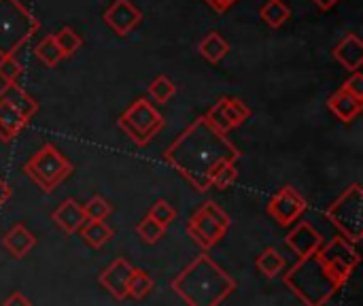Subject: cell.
<instances>
[{"mask_svg": "<svg viewBox=\"0 0 363 306\" xmlns=\"http://www.w3.org/2000/svg\"><path fill=\"white\" fill-rule=\"evenodd\" d=\"M255 266H257V271H259L264 277L274 279V277H279V275L285 271V258L279 253V249L266 247V249L257 256Z\"/></svg>", "mask_w": 363, "mask_h": 306, "instance_id": "23", "label": "cell"}, {"mask_svg": "<svg viewBox=\"0 0 363 306\" xmlns=\"http://www.w3.org/2000/svg\"><path fill=\"white\" fill-rule=\"evenodd\" d=\"M79 232L91 249H102L115 236V230L106 222H87L85 219V224L79 228Z\"/></svg>", "mask_w": 363, "mask_h": 306, "instance_id": "22", "label": "cell"}, {"mask_svg": "<svg viewBox=\"0 0 363 306\" xmlns=\"http://www.w3.org/2000/svg\"><path fill=\"white\" fill-rule=\"evenodd\" d=\"M328 109H330L340 121L351 124V121L363 111V100L362 98L351 96V94L345 92V89H338V92H334V94L328 98Z\"/></svg>", "mask_w": 363, "mask_h": 306, "instance_id": "19", "label": "cell"}, {"mask_svg": "<svg viewBox=\"0 0 363 306\" xmlns=\"http://www.w3.org/2000/svg\"><path fill=\"white\" fill-rule=\"evenodd\" d=\"M0 100H4L6 104H11L26 121H30L32 115L38 111V102L23 87H19L17 83H6L0 89Z\"/></svg>", "mask_w": 363, "mask_h": 306, "instance_id": "16", "label": "cell"}, {"mask_svg": "<svg viewBox=\"0 0 363 306\" xmlns=\"http://www.w3.org/2000/svg\"><path fill=\"white\" fill-rule=\"evenodd\" d=\"M34 53H36V58H38L45 66H49V68H55V66L64 60L62 51L57 49V45H55V40H53V34L45 36V38L34 47Z\"/></svg>", "mask_w": 363, "mask_h": 306, "instance_id": "26", "label": "cell"}, {"mask_svg": "<svg viewBox=\"0 0 363 306\" xmlns=\"http://www.w3.org/2000/svg\"><path fill=\"white\" fill-rule=\"evenodd\" d=\"M317 256H319V258L323 260V264H325L338 279H342L345 283L349 281V277L353 275V271L357 268V264H359V260H362L359 253H357V249H355V245L349 243V241L342 239V236L330 241L328 245L323 243L321 249L317 251Z\"/></svg>", "mask_w": 363, "mask_h": 306, "instance_id": "9", "label": "cell"}, {"mask_svg": "<svg viewBox=\"0 0 363 306\" xmlns=\"http://www.w3.org/2000/svg\"><path fill=\"white\" fill-rule=\"evenodd\" d=\"M36 245V236L21 224H15L2 239V247L15 258V260H21L23 256H28Z\"/></svg>", "mask_w": 363, "mask_h": 306, "instance_id": "18", "label": "cell"}, {"mask_svg": "<svg viewBox=\"0 0 363 306\" xmlns=\"http://www.w3.org/2000/svg\"><path fill=\"white\" fill-rule=\"evenodd\" d=\"M102 17H104V23L119 36L130 34L143 21V13L134 6L132 0H115L104 11Z\"/></svg>", "mask_w": 363, "mask_h": 306, "instance_id": "12", "label": "cell"}, {"mask_svg": "<svg viewBox=\"0 0 363 306\" xmlns=\"http://www.w3.org/2000/svg\"><path fill=\"white\" fill-rule=\"evenodd\" d=\"M334 58L351 72H357L363 66V43L355 32H349L334 49Z\"/></svg>", "mask_w": 363, "mask_h": 306, "instance_id": "15", "label": "cell"}, {"mask_svg": "<svg viewBox=\"0 0 363 306\" xmlns=\"http://www.w3.org/2000/svg\"><path fill=\"white\" fill-rule=\"evenodd\" d=\"M23 68L21 64L15 60V55H4L0 58V79L4 83H17V79L21 77Z\"/></svg>", "mask_w": 363, "mask_h": 306, "instance_id": "33", "label": "cell"}, {"mask_svg": "<svg viewBox=\"0 0 363 306\" xmlns=\"http://www.w3.org/2000/svg\"><path fill=\"white\" fill-rule=\"evenodd\" d=\"M153 222H157L160 226L168 228L174 219H177V209L168 202V200H157L151 209H149V215Z\"/></svg>", "mask_w": 363, "mask_h": 306, "instance_id": "31", "label": "cell"}, {"mask_svg": "<svg viewBox=\"0 0 363 306\" xmlns=\"http://www.w3.org/2000/svg\"><path fill=\"white\" fill-rule=\"evenodd\" d=\"M151 290H153V279H151V275L145 273V271L134 268L132 279H130V285H128V296H132V298H136V300H143V298H147V296L151 294Z\"/></svg>", "mask_w": 363, "mask_h": 306, "instance_id": "27", "label": "cell"}, {"mask_svg": "<svg viewBox=\"0 0 363 306\" xmlns=\"http://www.w3.org/2000/svg\"><path fill=\"white\" fill-rule=\"evenodd\" d=\"M340 89H345V92H349L351 96H355V98H362L363 100V75L362 70H357V72H353L347 81H345V85L340 87Z\"/></svg>", "mask_w": 363, "mask_h": 306, "instance_id": "34", "label": "cell"}, {"mask_svg": "<svg viewBox=\"0 0 363 306\" xmlns=\"http://www.w3.org/2000/svg\"><path fill=\"white\" fill-rule=\"evenodd\" d=\"M313 2H315L321 11H330V9H332V6H336L340 0H313Z\"/></svg>", "mask_w": 363, "mask_h": 306, "instance_id": "38", "label": "cell"}, {"mask_svg": "<svg viewBox=\"0 0 363 306\" xmlns=\"http://www.w3.org/2000/svg\"><path fill=\"white\" fill-rule=\"evenodd\" d=\"M2 306H32V300H30L28 296H23L21 292H13V294L2 302Z\"/></svg>", "mask_w": 363, "mask_h": 306, "instance_id": "35", "label": "cell"}, {"mask_svg": "<svg viewBox=\"0 0 363 306\" xmlns=\"http://www.w3.org/2000/svg\"><path fill=\"white\" fill-rule=\"evenodd\" d=\"M325 217L342 232V239L357 245L363 234V187L349 185L328 209Z\"/></svg>", "mask_w": 363, "mask_h": 306, "instance_id": "6", "label": "cell"}, {"mask_svg": "<svg viewBox=\"0 0 363 306\" xmlns=\"http://www.w3.org/2000/svg\"><path fill=\"white\" fill-rule=\"evenodd\" d=\"M174 92H177V85H174L166 75L155 77V79L151 81V85H149V96H151L155 102H160V104H166V102L174 96Z\"/></svg>", "mask_w": 363, "mask_h": 306, "instance_id": "28", "label": "cell"}, {"mask_svg": "<svg viewBox=\"0 0 363 306\" xmlns=\"http://www.w3.org/2000/svg\"><path fill=\"white\" fill-rule=\"evenodd\" d=\"M164 158L198 192H206L213 175L225 164H236L240 151L225 134L217 132L204 117H200L166 149Z\"/></svg>", "mask_w": 363, "mask_h": 306, "instance_id": "1", "label": "cell"}, {"mask_svg": "<svg viewBox=\"0 0 363 306\" xmlns=\"http://www.w3.org/2000/svg\"><path fill=\"white\" fill-rule=\"evenodd\" d=\"M172 290L187 306H219L234 294L236 279L202 253L172 279Z\"/></svg>", "mask_w": 363, "mask_h": 306, "instance_id": "2", "label": "cell"}, {"mask_svg": "<svg viewBox=\"0 0 363 306\" xmlns=\"http://www.w3.org/2000/svg\"><path fill=\"white\" fill-rule=\"evenodd\" d=\"M111 204L102 198V196H91L85 204H83V215L87 222H104L111 215Z\"/></svg>", "mask_w": 363, "mask_h": 306, "instance_id": "29", "label": "cell"}, {"mask_svg": "<svg viewBox=\"0 0 363 306\" xmlns=\"http://www.w3.org/2000/svg\"><path fill=\"white\" fill-rule=\"evenodd\" d=\"M230 215L213 200L204 202L187 222V234L206 253L223 241L230 230Z\"/></svg>", "mask_w": 363, "mask_h": 306, "instance_id": "7", "label": "cell"}, {"mask_svg": "<svg viewBox=\"0 0 363 306\" xmlns=\"http://www.w3.org/2000/svg\"><path fill=\"white\" fill-rule=\"evenodd\" d=\"M287 247L296 253L298 260L306 258V256H313L321 249L323 245V236L317 228H313L308 222H300L285 239Z\"/></svg>", "mask_w": 363, "mask_h": 306, "instance_id": "14", "label": "cell"}, {"mask_svg": "<svg viewBox=\"0 0 363 306\" xmlns=\"http://www.w3.org/2000/svg\"><path fill=\"white\" fill-rule=\"evenodd\" d=\"M236 179H238L236 164H225V166H221V168L213 175L211 185L217 187V190H228V187H232V185L236 183Z\"/></svg>", "mask_w": 363, "mask_h": 306, "instance_id": "32", "label": "cell"}, {"mask_svg": "<svg viewBox=\"0 0 363 306\" xmlns=\"http://www.w3.org/2000/svg\"><path fill=\"white\" fill-rule=\"evenodd\" d=\"M206 2H208L215 11H228L236 0H206Z\"/></svg>", "mask_w": 363, "mask_h": 306, "instance_id": "37", "label": "cell"}, {"mask_svg": "<svg viewBox=\"0 0 363 306\" xmlns=\"http://www.w3.org/2000/svg\"><path fill=\"white\" fill-rule=\"evenodd\" d=\"M283 281L304 306H325L345 285V281L338 279L317 253L298 260V264L285 273Z\"/></svg>", "mask_w": 363, "mask_h": 306, "instance_id": "3", "label": "cell"}, {"mask_svg": "<svg viewBox=\"0 0 363 306\" xmlns=\"http://www.w3.org/2000/svg\"><path fill=\"white\" fill-rule=\"evenodd\" d=\"M23 173L45 192L51 194L57 185H62L72 175V164L64 158V153L51 145L45 143L26 164Z\"/></svg>", "mask_w": 363, "mask_h": 306, "instance_id": "5", "label": "cell"}, {"mask_svg": "<svg viewBox=\"0 0 363 306\" xmlns=\"http://www.w3.org/2000/svg\"><path fill=\"white\" fill-rule=\"evenodd\" d=\"M198 51H200V55H202L206 62L217 64V62H221V60L228 55L230 43H228L219 32H208V34L198 43Z\"/></svg>", "mask_w": 363, "mask_h": 306, "instance_id": "21", "label": "cell"}, {"mask_svg": "<svg viewBox=\"0 0 363 306\" xmlns=\"http://www.w3.org/2000/svg\"><path fill=\"white\" fill-rule=\"evenodd\" d=\"M26 119L4 100H0V141L9 143L13 141L23 128H26Z\"/></svg>", "mask_w": 363, "mask_h": 306, "instance_id": "20", "label": "cell"}, {"mask_svg": "<svg viewBox=\"0 0 363 306\" xmlns=\"http://www.w3.org/2000/svg\"><path fill=\"white\" fill-rule=\"evenodd\" d=\"M53 40H55V45H57V49L62 51L64 58L74 55V53L81 49V45H83L81 34H79L77 30H72L70 26H64L62 30H57V32L53 34Z\"/></svg>", "mask_w": 363, "mask_h": 306, "instance_id": "25", "label": "cell"}, {"mask_svg": "<svg viewBox=\"0 0 363 306\" xmlns=\"http://www.w3.org/2000/svg\"><path fill=\"white\" fill-rule=\"evenodd\" d=\"M306 209H308V202L291 185L281 187L268 202V215L283 228L294 226L306 213Z\"/></svg>", "mask_w": 363, "mask_h": 306, "instance_id": "10", "label": "cell"}, {"mask_svg": "<svg viewBox=\"0 0 363 306\" xmlns=\"http://www.w3.org/2000/svg\"><path fill=\"white\" fill-rule=\"evenodd\" d=\"M249 117H251V109L240 98H232V96L217 100L211 106V111L204 115V119L221 134H228L230 130L242 126Z\"/></svg>", "mask_w": 363, "mask_h": 306, "instance_id": "11", "label": "cell"}, {"mask_svg": "<svg viewBox=\"0 0 363 306\" xmlns=\"http://www.w3.org/2000/svg\"><path fill=\"white\" fill-rule=\"evenodd\" d=\"M51 219L55 222L57 228H62L66 234H74L79 232V228L85 224V215H83V207L79 202H74L72 198H66L53 213Z\"/></svg>", "mask_w": 363, "mask_h": 306, "instance_id": "17", "label": "cell"}, {"mask_svg": "<svg viewBox=\"0 0 363 306\" xmlns=\"http://www.w3.org/2000/svg\"><path fill=\"white\" fill-rule=\"evenodd\" d=\"M136 234L147 243V245H155L164 239L166 234V228L160 226L157 222H153L151 217H143V222H138L136 226Z\"/></svg>", "mask_w": 363, "mask_h": 306, "instance_id": "30", "label": "cell"}, {"mask_svg": "<svg viewBox=\"0 0 363 306\" xmlns=\"http://www.w3.org/2000/svg\"><path fill=\"white\" fill-rule=\"evenodd\" d=\"M117 126L134 145L145 147L164 128V117L147 98H138L130 104L125 113H121Z\"/></svg>", "mask_w": 363, "mask_h": 306, "instance_id": "8", "label": "cell"}, {"mask_svg": "<svg viewBox=\"0 0 363 306\" xmlns=\"http://www.w3.org/2000/svg\"><path fill=\"white\" fill-rule=\"evenodd\" d=\"M11 196H13V190H11V185L0 177V207L2 204H6L9 200H11Z\"/></svg>", "mask_w": 363, "mask_h": 306, "instance_id": "36", "label": "cell"}, {"mask_svg": "<svg viewBox=\"0 0 363 306\" xmlns=\"http://www.w3.org/2000/svg\"><path fill=\"white\" fill-rule=\"evenodd\" d=\"M40 28V21L19 0H0V58L15 55Z\"/></svg>", "mask_w": 363, "mask_h": 306, "instance_id": "4", "label": "cell"}, {"mask_svg": "<svg viewBox=\"0 0 363 306\" xmlns=\"http://www.w3.org/2000/svg\"><path fill=\"white\" fill-rule=\"evenodd\" d=\"M259 15L270 28H281L291 17V9L285 0H268L259 9Z\"/></svg>", "mask_w": 363, "mask_h": 306, "instance_id": "24", "label": "cell"}, {"mask_svg": "<svg viewBox=\"0 0 363 306\" xmlns=\"http://www.w3.org/2000/svg\"><path fill=\"white\" fill-rule=\"evenodd\" d=\"M132 273H134V266L123 260V258H117L108 268H104L98 277V283L115 298V300H125L128 298V285H130V279H132Z\"/></svg>", "mask_w": 363, "mask_h": 306, "instance_id": "13", "label": "cell"}]
</instances>
